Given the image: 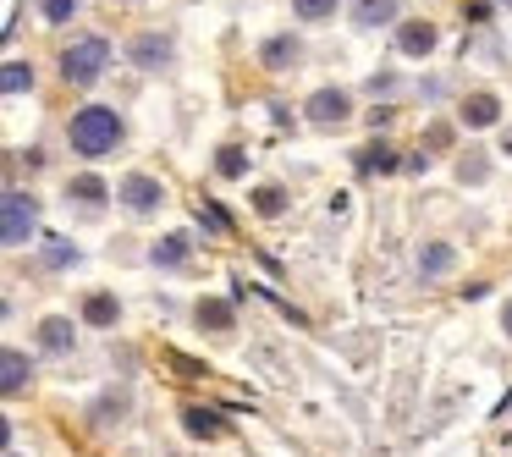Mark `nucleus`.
<instances>
[{"label":"nucleus","mask_w":512,"mask_h":457,"mask_svg":"<svg viewBox=\"0 0 512 457\" xmlns=\"http://www.w3.org/2000/svg\"><path fill=\"white\" fill-rule=\"evenodd\" d=\"M182 259H188V237H166V243L155 248V265H182Z\"/></svg>","instance_id":"f3484780"},{"label":"nucleus","mask_w":512,"mask_h":457,"mask_svg":"<svg viewBox=\"0 0 512 457\" xmlns=\"http://www.w3.org/2000/svg\"><path fill=\"white\" fill-rule=\"evenodd\" d=\"M397 6H402V0H358V23L380 28V23H391V17H397Z\"/></svg>","instance_id":"1a4fd4ad"},{"label":"nucleus","mask_w":512,"mask_h":457,"mask_svg":"<svg viewBox=\"0 0 512 457\" xmlns=\"http://www.w3.org/2000/svg\"><path fill=\"white\" fill-rule=\"evenodd\" d=\"M133 61L144 72H160L171 61V39H160V34H144V39H133Z\"/></svg>","instance_id":"423d86ee"},{"label":"nucleus","mask_w":512,"mask_h":457,"mask_svg":"<svg viewBox=\"0 0 512 457\" xmlns=\"http://www.w3.org/2000/svg\"><path fill=\"white\" fill-rule=\"evenodd\" d=\"M199 325H210V331H232V303L204 298V303H199Z\"/></svg>","instance_id":"ddd939ff"},{"label":"nucleus","mask_w":512,"mask_h":457,"mask_svg":"<svg viewBox=\"0 0 512 457\" xmlns=\"http://www.w3.org/2000/svg\"><path fill=\"white\" fill-rule=\"evenodd\" d=\"M287 61H298V45H292V39H270V45H265V67H287Z\"/></svg>","instance_id":"6ab92c4d"},{"label":"nucleus","mask_w":512,"mask_h":457,"mask_svg":"<svg viewBox=\"0 0 512 457\" xmlns=\"http://www.w3.org/2000/svg\"><path fill=\"white\" fill-rule=\"evenodd\" d=\"M507 6H512V0H507Z\"/></svg>","instance_id":"cd10ccee"},{"label":"nucleus","mask_w":512,"mask_h":457,"mask_svg":"<svg viewBox=\"0 0 512 457\" xmlns=\"http://www.w3.org/2000/svg\"><path fill=\"white\" fill-rule=\"evenodd\" d=\"M446 270H452V248L446 243H430L419 254V276H446Z\"/></svg>","instance_id":"9d476101"},{"label":"nucleus","mask_w":512,"mask_h":457,"mask_svg":"<svg viewBox=\"0 0 512 457\" xmlns=\"http://www.w3.org/2000/svg\"><path fill=\"white\" fill-rule=\"evenodd\" d=\"M122 144V116L111 111V105H89V111L72 116V149L89 160L111 155V149Z\"/></svg>","instance_id":"f257e3e1"},{"label":"nucleus","mask_w":512,"mask_h":457,"mask_svg":"<svg viewBox=\"0 0 512 457\" xmlns=\"http://www.w3.org/2000/svg\"><path fill=\"white\" fill-rule=\"evenodd\" d=\"M215 166H221V177H243V149H221Z\"/></svg>","instance_id":"b1692460"},{"label":"nucleus","mask_w":512,"mask_h":457,"mask_svg":"<svg viewBox=\"0 0 512 457\" xmlns=\"http://www.w3.org/2000/svg\"><path fill=\"white\" fill-rule=\"evenodd\" d=\"M28 83H34V67H23V61H6V72H0V89H6V94H23Z\"/></svg>","instance_id":"2eb2a0df"},{"label":"nucleus","mask_w":512,"mask_h":457,"mask_svg":"<svg viewBox=\"0 0 512 457\" xmlns=\"http://www.w3.org/2000/svg\"><path fill=\"white\" fill-rule=\"evenodd\" d=\"M72 199L100 204V199H105V182H100V177H78V182H72Z\"/></svg>","instance_id":"412c9836"},{"label":"nucleus","mask_w":512,"mask_h":457,"mask_svg":"<svg viewBox=\"0 0 512 457\" xmlns=\"http://www.w3.org/2000/svg\"><path fill=\"white\" fill-rule=\"evenodd\" d=\"M28 375H34V369H28L23 353H6V358H0V391H6V397H17V391L28 386Z\"/></svg>","instance_id":"0eeeda50"},{"label":"nucleus","mask_w":512,"mask_h":457,"mask_svg":"<svg viewBox=\"0 0 512 457\" xmlns=\"http://www.w3.org/2000/svg\"><path fill=\"white\" fill-rule=\"evenodd\" d=\"M347 116H353V105H347L342 89H320V94L309 100V122H314V127H342Z\"/></svg>","instance_id":"20e7f679"},{"label":"nucleus","mask_w":512,"mask_h":457,"mask_svg":"<svg viewBox=\"0 0 512 457\" xmlns=\"http://www.w3.org/2000/svg\"><path fill=\"white\" fill-rule=\"evenodd\" d=\"M160 199H166V193H160L155 177H127V182H122V204H127L133 215H155Z\"/></svg>","instance_id":"39448f33"},{"label":"nucleus","mask_w":512,"mask_h":457,"mask_svg":"<svg viewBox=\"0 0 512 457\" xmlns=\"http://www.w3.org/2000/svg\"><path fill=\"white\" fill-rule=\"evenodd\" d=\"M496 111H501V105L490 100V94H474V100L463 105V122L468 127H490V122H496Z\"/></svg>","instance_id":"9b49d317"},{"label":"nucleus","mask_w":512,"mask_h":457,"mask_svg":"<svg viewBox=\"0 0 512 457\" xmlns=\"http://www.w3.org/2000/svg\"><path fill=\"white\" fill-rule=\"evenodd\" d=\"M358 171H369V177H386V171H397V155H391L386 144H375V149H364V155H358Z\"/></svg>","instance_id":"f8f14e48"},{"label":"nucleus","mask_w":512,"mask_h":457,"mask_svg":"<svg viewBox=\"0 0 512 457\" xmlns=\"http://www.w3.org/2000/svg\"><path fill=\"white\" fill-rule=\"evenodd\" d=\"M45 347H50V353H67V347H72V325L67 320H45Z\"/></svg>","instance_id":"a211bd4d"},{"label":"nucleus","mask_w":512,"mask_h":457,"mask_svg":"<svg viewBox=\"0 0 512 457\" xmlns=\"http://www.w3.org/2000/svg\"><path fill=\"white\" fill-rule=\"evenodd\" d=\"M72 259H78V254H72L67 243H56V248H50V265H72Z\"/></svg>","instance_id":"393cba45"},{"label":"nucleus","mask_w":512,"mask_h":457,"mask_svg":"<svg viewBox=\"0 0 512 457\" xmlns=\"http://www.w3.org/2000/svg\"><path fill=\"white\" fill-rule=\"evenodd\" d=\"M254 210L259 215H281V210H287V193H281V188H259L254 193Z\"/></svg>","instance_id":"aec40b11"},{"label":"nucleus","mask_w":512,"mask_h":457,"mask_svg":"<svg viewBox=\"0 0 512 457\" xmlns=\"http://www.w3.org/2000/svg\"><path fill=\"white\" fill-rule=\"evenodd\" d=\"M292 12L303 23H325V17H336V0H292Z\"/></svg>","instance_id":"dca6fc26"},{"label":"nucleus","mask_w":512,"mask_h":457,"mask_svg":"<svg viewBox=\"0 0 512 457\" xmlns=\"http://www.w3.org/2000/svg\"><path fill=\"white\" fill-rule=\"evenodd\" d=\"M397 45L408 50V56H430V50H435V28H430V23H408V28L397 34Z\"/></svg>","instance_id":"6e6552de"},{"label":"nucleus","mask_w":512,"mask_h":457,"mask_svg":"<svg viewBox=\"0 0 512 457\" xmlns=\"http://www.w3.org/2000/svg\"><path fill=\"white\" fill-rule=\"evenodd\" d=\"M34 221H39L34 199L12 188V193H6V221H0V243H6V248H23V243H28V232H34Z\"/></svg>","instance_id":"7ed1b4c3"},{"label":"nucleus","mask_w":512,"mask_h":457,"mask_svg":"<svg viewBox=\"0 0 512 457\" xmlns=\"http://www.w3.org/2000/svg\"><path fill=\"white\" fill-rule=\"evenodd\" d=\"M6 457H17V452H6Z\"/></svg>","instance_id":"bb28decb"},{"label":"nucleus","mask_w":512,"mask_h":457,"mask_svg":"<svg viewBox=\"0 0 512 457\" xmlns=\"http://www.w3.org/2000/svg\"><path fill=\"white\" fill-rule=\"evenodd\" d=\"M507 331H512V309H507Z\"/></svg>","instance_id":"a878e982"},{"label":"nucleus","mask_w":512,"mask_h":457,"mask_svg":"<svg viewBox=\"0 0 512 457\" xmlns=\"http://www.w3.org/2000/svg\"><path fill=\"white\" fill-rule=\"evenodd\" d=\"M182 419H188V435H204V441H210V435H221V419H215L210 408H188Z\"/></svg>","instance_id":"4468645a"},{"label":"nucleus","mask_w":512,"mask_h":457,"mask_svg":"<svg viewBox=\"0 0 512 457\" xmlns=\"http://www.w3.org/2000/svg\"><path fill=\"white\" fill-rule=\"evenodd\" d=\"M105 67H111V45H105V39H72L67 56H61V78L78 83V89L100 83Z\"/></svg>","instance_id":"f03ea898"},{"label":"nucleus","mask_w":512,"mask_h":457,"mask_svg":"<svg viewBox=\"0 0 512 457\" xmlns=\"http://www.w3.org/2000/svg\"><path fill=\"white\" fill-rule=\"evenodd\" d=\"M78 12V0H45V23H67Z\"/></svg>","instance_id":"5701e85b"},{"label":"nucleus","mask_w":512,"mask_h":457,"mask_svg":"<svg viewBox=\"0 0 512 457\" xmlns=\"http://www.w3.org/2000/svg\"><path fill=\"white\" fill-rule=\"evenodd\" d=\"M83 320H89V325H111V320H116V303H111V298H89Z\"/></svg>","instance_id":"4be33fe9"}]
</instances>
